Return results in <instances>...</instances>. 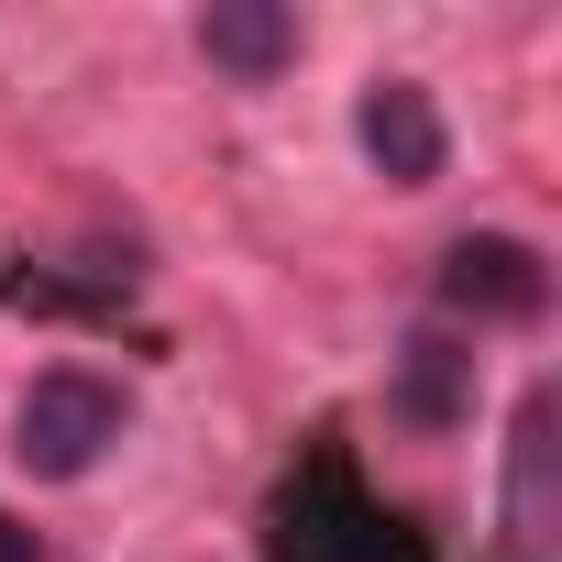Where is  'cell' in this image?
Returning a JSON list of instances; mask_svg holds the SVG:
<instances>
[{
    "mask_svg": "<svg viewBox=\"0 0 562 562\" xmlns=\"http://www.w3.org/2000/svg\"><path fill=\"white\" fill-rule=\"evenodd\" d=\"M122 386L111 375H89V364H45L34 386H23V408H12V463L23 474H45V485H78L111 441H122Z\"/></svg>",
    "mask_w": 562,
    "mask_h": 562,
    "instance_id": "obj_1",
    "label": "cell"
},
{
    "mask_svg": "<svg viewBox=\"0 0 562 562\" xmlns=\"http://www.w3.org/2000/svg\"><path fill=\"white\" fill-rule=\"evenodd\" d=\"M452 375H463V353H452V342H408V353H397V419L452 430V419H463V386H452Z\"/></svg>",
    "mask_w": 562,
    "mask_h": 562,
    "instance_id": "obj_5",
    "label": "cell"
},
{
    "mask_svg": "<svg viewBox=\"0 0 562 562\" xmlns=\"http://www.w3.org/2000/svg\"><path fill=\"white\" fill-rule=\"evenodd\" d=\"M353 133H364L375 177H397V188H430V177L452 166V133H441V111H430L419 78H375L364 111H353Z\"/></svg>",
    "mask_w": 562,
    "mask_h": 562,
    "instance_id": "obj_3",
    "label": "cell"
},
{
    "mask_svg": "<svg viewBox=\"0 0 562 562\" xmlns=\"http://www.w3.org/2000/svg\"><path fill=\"white\" fill-rule=\"evenodd\" d=\"M0 562H45V551H34V529H23L12 507H0Z\"/></svg>",
    "mask_w": 562,
    "mask_h": 562,
    "instance_id": "obj_6",
    "label": "cell"
},
{
    "mask_svg": "<svg viewBox=\"0 0 562 562\" xmlns=\"http://www.w3.org/2000/svg\"><path fill=\"white\" fill-rule=\"evenodd\" d=\"M199 56L243 89H265L276 67H299V12L288 0H210L199 12Z\"/></svg>",
    "mask_w": 562,
    "mask_h": 562,
    "instance_id": "obj_4",
    "label": "cell"
},
{
    "mask_svg": "<svg viewBox=\"0 0 562 562\" xmlns=\"http://www.w3.org/2000/svg\"><path fill=\"white\" fill-rule=\"evenodd\" d=\"M441 299L463 321H540L551 310V265L518 243V232H463L441 254Z\"/></svg>",
    "mask_w": 562,
    "mask_h": 562,
    "instance_id": "obj_2",
    "label": "cell"
}]
</instances>
